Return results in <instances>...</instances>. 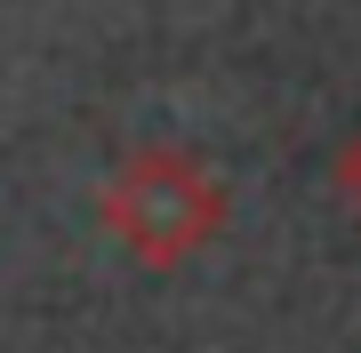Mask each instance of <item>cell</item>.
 <instances>
[{"label":"cell","instance_id":"2","mask_svg":"<svg viewBox=\"0 0 361 353\" xmlns=\"http://www.w3.org/2000/svg\"><path fill=\"white\" fill-rule=\"evenodd\" d=\"M337 193H345V209L361 217V137L345 144V153H337Z\"/></svg>","mask_w":361,"mask_h":353},{"label":"cell","instance_id":"1","mask_svg":"<svg viewBox=\"0 0 361 353\" xmlns=\"http://www.w3.org/2000/svg\"><path fill=\"white\" fill-rule=\"evenodd\" d=\"M225 177L185 144H137L97 193L104 233L129 249L137 265H185L225 233Z\"/></svg>","mask_w":361,"mask_h":353}]
</instances>
